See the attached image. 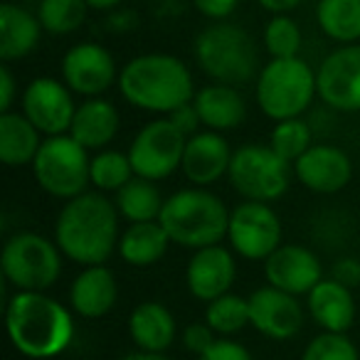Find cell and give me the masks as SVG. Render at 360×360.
<instances>
[{
  "instance_id": "37",
  "label": "cell",
  "mask_w": 360,
  "mask_h": 360,
  "mask_svg": "<svg viewBox=\"0 0 360 360\" xmlns=\"http://www.w3.org/2000/svg\"><path fill=\"white\" fill-rule=\"evenodd\" d=\"M215 340L217 333L210 328V323H191L183 330V345L195 355H202Z\"/></svg>"
},
{
  "instance_id": "25",
  "label": "cell",
  "mask_w": 360,
  "mask_h": 360,
  "mask_svg": "<svg viewBox=\"0 0 360 360\" xmlns=\"http://www.w3.org/2000/svg\"><path fill=\"white\" fill-rule=\"evenodd\" d=\"M42 134L22 111L0 114V160L11 168L32 165L42 146Z\"/></svg>"
},
{
  "instance_id": "44",
  "label": "cell",
  "mask_w": 360,
  "mask_h": 360,
  "mask_svg": "<svg viewBox=\"0 0 360 360\" xmlns=\"http://www.w3.org/2000/svg\"><path fill=\"white\" fill-rule=\"evenodd\" d=\"M119 360H168L163 353H148V350H139L136 348L134 353H126V355H121Z\"/></svg>"
},
{
  "instance_id": "39",
  "label": "cell",
  "mask_w": 360,
  "mask_h": 360,
  "mask_svg": "<svg viewBox=\"0 0 360 360\" xmlns=\"http://www.w3.org/2000/svg\"><path fill=\"white\" fill-rule=\"evenodd\" d=\"M193 6H195L198 13L205 15L207 20L220 22V20H227V18L237 11L240 0H193Z\"/></svg>"
},
{
  "instance_id": "17",
  "label": "cell",
  "mask_w": 360,
  "mask_h": 360,
  "mask_svg": "<svg viewBox=\"0 0 360 360\" xmlns=\"http://www.w3.org/2000/svg\"><path fill=\"white\" fill-rule=\"evenodd\" d=\"M294 175L301 186L319 195L340 193L353 178V163L338 146L314 143L294 163Z\"/></svg>"
},
{
  "instance_id": "14",
  "label": "cell",
  "mask_w": 360,
  "mask_h": 360,
  "mask_svg": "<svg viewBox=\"0 0 360 360\" xmlns=\"http://www.w3.org/2000/svg\"><path fill=\"white\" fill-rule=\"evenodd\" d=\"M250 326L271 340H289L301 330L306 319L299 296L266 284L250 296Z\"/></svg>"
},
{
  "instance_id": "7",
  "label": "cell",
  "mask_w": 360,
  "mask_h": 360,
  "mask_svg": "<svg viewBox=\"0 0 360 360\" xmlns=\"http://www.w3.org/2000/svg\"><path fill=\"white\" fill-rule=\"evenodd\" d=\"M89 163V150L79 141L72 139L70 134H60L45 136L30 168L37 186L47 195L67 202L86 193V188L91 186Z\"/></svg>"
},
{
  "instance_id": "2",
  "label": "cell",
  "mask_w": 360,
  "mask_h": 360,
  "mask_svg": "<svg viewBox=\"0 0 360 360\" xmlns=\"http://www.w3.org/2000/svg\"><path fill=\"white\" fill-rule=\"evenodd\" d=\"M6 328L13 348L32 360L57 358L75 338L70 309L45 291H15L6 304Z\"/></svg>"
},
{
  "instance_id": "22",
  "label": "cell",
  "mask_w": 360,
  "mask_h": 360,
  "mask_svg": "<svg viewBox=\"0 0 360 360\" xmlns=\"http://www.w3.org/2000/svg\"><path fill=\"white\" fill-rule=\"evenodd\" d=\"M121 126V116L111 101L101 96H89L75 111L70 126V136L79 141L86 150H101L116 139Z\"/></svg>"
},
{
  "instance_id": "38",
  "label": "cell",
  "mask_w": 360,
  "mask_h": 360,
  "mask_svg": "<svg viewBox=\"0 0 360 360\" xmlns=\"http://www.w3.org/2000/svg\"><path fill=\"white\" fill-rule=\"evenodd\" d=\"M168 119H170V124L173 126H178L183 134L191 139V136H195L198 131H200V126H202V121H200V114H198V109H195V104H183V106H178L175 111H170L168 114Z\"/></svg>"
},
{
  "instance_id": "45",
  "label": "cell",
  "mask_w": 360,
  "mask_h": 360,
  "mask_svg": "<svg viewBox=\"0 0 360 360\" xmlns=\"http://www.w3.org/2000/svg\"><path fill=\"white\" fill-rule=\"evenodd\" d=\"M121 3H124V0H86V6L94 8V11H114Z\"/></svg>"
},
{
  "instance_id": "20",
  "label": "cell",
  "mask_w": 360,
  "mask_h": 360,
  "mask_svg": "<svg viewBox=\"0 0 360 360\" xmlns=\"http://www.w3.org/2000/svg\"><path fill=\"white\" fill-rule=\"evenodd\" d=\"M119 284L109 266L91 264L75 276L70 286V309L82 319H101L116 306Z\"/></svg>"
},
{
  "instance_id": "3",
  "label": "cell",
  "mask_w": 360,
  "mask_h": 360,
  "mask_svg": "<svg viewBox=\"0 0 360 360\" xmlns=\"http://www.w3.org/2000/svg\"><path fill=\"white\" fill-rule=\"evenodd\" d=\"M119 91L136 109L168 116L195 99V82L183 60L165 52H148L121 67Z\"/></svg>"
},
{
  "instance_id": "9",
  "label": "cell",
  "mask_w": 360,
  "mask_h": 360,
  "mask_svg": "<svg viewBox=\"0 0 360 360\" xmlns=\"http://www.w3.org/2000/svg\"><path fill=\"white\" fill-rule=\"evenodd\" d=\"M294 165L269 143H245L232 153L227 180L242 200L274 202L289 191Z\"/></svg>"
},
{
  "instance_id": "40",
  "label": "cell",
  "mask_w": 360,
  "mask_h": 360,
  "mask_svg": "<svg viewBox=\"0 0 360 360\" xmlns=\"http://www.w3.org/2000/svg\"><path fill=\"white\" fill-rule=\"evenodd\" d=\"M330 276L348 289H355V286H360V262L355 257H340V259H335Z\"/></svg>"
},
{
  "instance_id": "43",
  "label": "cell",
  "mask_w": 360,
  "mask_h": 360,
  "mask_svg": "<svg viewBox=\"0 0 360 360\" xmlns=\"http://www.w3.org/2000/svg\"><path fill=\"white\" fill-rule=\"evenodd\" d=\"M136 25V15L131 11H121V13H111L109 15V27L111 30H119V32H126Z\"/></svg>"
},
{
  "instance_id": "21",
  "label": "cell",
  "mask_w": 360,
  "mask_h": 360,
  "mask_svg": "<svg viewBox=\"0 0 360 360\" xmlns=\"http://www.w3.org/2000/svg\"><path fill=\"white\" fill-rule=\"evenodd\" d=\"M306 311L311 319L328 333H348L355 323V296L353 289L335 281L333 276L321 279L306 294Z\"/></svg>"
},
{
  "instance_id": "1",
  "label": "cell",
  "mask_w": 360,
  "mask_h": 360,
  "mask_svg": "<svg viewBox=\"0 0 360 360\" xmlns=\"http://www.w3.org/2000/svg\"><path fill=\"white\" fill-rule=\"evenodd\" d=\"M119 207L104 193H82L62 205L55 222V242L77 264H104L119 250Z\"/></svg>"
},
{
  "instance_id": "29",
  "label": "cell",
  "mask_w": 360,
  "mask_h": 360,
  "mask_svg": "<svg viewBox=\"0 0 360 360\" xmlns=\"http://www.w3.org/2000/svg\"><path fill=\"white\" fill-rule=\"evenodd\" d=\"M316 20L326 37L353 45L360 40V0H319Z\"/></svg>"
},
{
  "instance_id": "31",
  "label": "cell",
  "mask_w": 360,
  "mask_h": 360,
  "mask_svg": "<svg viewBox=\"0 0 360 360\" xmlns=\"http://www.w3.org/2000/svg\"><path fill=\"white\" fill-rule=\"evenodd\" d=\"M205 323H210V328L220 338H230V335L240 333L242 328L250 326V299L227 291L220 299L207 304Z\"/></svg>"
},
{
  "instance_id": "16",
  "label": "cell",
  "mask_w": 360,
  "mask_h": 360,
  "mask_svg": "<svg viewBox=\"0 0 360 360\" xmlns=\"http://www.w3.org/2000/svg\"><path fill=\"white\" fill-rule=\"evenodd\" d=\"M266 284L294 296H306L321 279L323 266L314 250L304 245H279L264 259Z\"/></svg>"
},
{
  "instance_id": "36",
  "label": "cell",
  "mask_w": 360,
  "mask_h": 360,
  "mask_svg": "<svg viewBox=\"0 0 360 360\" xmlns=\"http://www.w3.org/2000/svg\"><path fill=\"white\" fill-rule=\"evenodd\" d=\"M198 360H255L252 353L242 343L232 338H217L210 348L202 355H198Z\"/></svg>"
},
{
  "instance_id": "11",
  "label": "cell",
  "mask_w": 360,
  "mask_h": 360,
  "mask_svg": "<svg viewBox=\"0 0 360 360\" xmlns=\"http://www.w3.org/2000/svg\"><path fill=\"white\" fill-rule=\"evenodd\" d=\"M227 242L242 259L264 262L281 245V220L269 202L242 200L230 210Z\"/></svg>"
},
{
  "instance_id": "32",
  "label": "cell",
  "mask_w": 360,
  "mask_h": 360,
  "mask_svg": "<svg viewBox=\"0 0 360 360\" xmlns=\"http://www.w3.org/2000/svg\"><path fill=\"white\" fill-rule=\"evenodd\" d=\"M86 11V0H40L37 20L52 35H70L84 25Z\"/></svg>"
},
{
  "instance_id": "4",
  "label": "cell",
  "mask_w": 360,
  "mask_h": 360,
  "mask_svg": "<svg viewBox=\"0 0 360 360\" xmlns=\"http://www.w3.org/2000/svg\"><path fill=\"white\" fill-rule=\"evenodd\" d=\"M158 222L165 227L173 245L195 252L225 240L230 210L222 198L205 188H183L165 198Z\"/></svg>"
},
{
  "instance_id": "34",
  "label": "cell",
  "mask_w": 360,
  "mask_h": 360,
  "mask_svg": "<svg viewBox=\"0 0 360 360\" xmlns=\"http://www.w3.org/2000/svg\"><path fill=\"white\" fill-rule=\"evenodd\" d=\"M264 47L271 55V60L299 57L301 27L289 15H274L264 27Z\"/></svg>"
},
{
  "instance_id": "13",
  "label": "cell",
  "mask_w": 360,
  "mask_h": 360,
  "mask_svg": "<svg viewBox=\"0 0 360 360\" xmlns=\"http://www.w3.org/2000/svg\"><path fill=\"white\" fill-rule=\"evenodd\" d=\"M75 91L55 77H37L22 91V114L40 129L42 136L70 134L75 119Z\"/></svg>"
},
{
  "instance_id": "35",
  "label": "cell",
  "mask_w": 360,
  "mask_h": 360,
  "mask_svg": "<svg viewBox=\"0 0 360 360\" xmlns=\"http://www.w3.org/2000/svg\"><path fill=\"white\" fill-rule=\"evenodd\" d=\"M301 360H360L355 343L345 333H319L309 340Z\"/></svg>"
},
{
  "instance_id": "30",
  "label": "cell",
  "mask_w": 360,
  "mask_h": 360,
  "mask_svg": "<svg viewBox=\"0 0 360 360\" xmlns=\"http://www.w3.org/2000/svg\"><path fill=\"white\" fill-rule=\"evenodd\" d=\"M134 175L136 173L129 153H121V150L114 148H101L96 155H91L89 180L91 188H96L99 193H119Z\"/></svg>"
},
{
  "instance_id": "23",
  "label": "cell",
  "mask_w": 360,
  "mask_h": 360,
  "mask_svg": "<svg viewBox=\"0 0 360 360\" xmlns=\"http://www.w3.org/2000/svg\"><path fill=\"white\" fill-rule=\"evenodd\" d=\"M195 104L198 114H200V121L205 129L210 131H232L247 119V104L245 96L237 91V86L232 84H207L202 89L195 91Z\"/></svg>"
},
{
  "instance_id": "5",
  "label": "cell",
  "mask_w": 360,
  "mask_h": 360,
  "mask_svg": "<svg viewBox=\"0 0 360 360\" xmlns=\"http://www.w3.org/2000/svg\"><path fill=\"white\" fill-rule=\"evenodd\" d=\"M193 52L198 67L220 84L240 86L257 75V45L250 32L235 22L220 20L207 25L195 37Z\"/></svg>"
},
{
  "instance_id": "10",
  "label": "cell",
  "mask_w": 360,
  "mask_h": 360,
  "mask_svg": "<svg viewBox=\"0 0 360 360\" xmlns=\"http://www.w3.org/2000/svg\"><path fill=\"white\" fill-rule=\"evenodd\" d=\"M188 136L170 124L168 116L148 121L129 146V158L134 173L148 180H165L183 165Z\"/></svg>"
},
{
  "instance_id": "27",
  "label": "cell",
  "mask_w": 360,
  "mask_h": 360,
  "mask_svg": "<svg viewBox=\"0 0 360 360\" xmlns=\"http://www.w3.org/2000/svg\"><path fill=\"white\" fill-rule=\"evenodd\" d=\"M170 245H173V240L158 220L131 222L121 232L119 257L131 266H150L158 259H163Z\"/></svg>"
},
{
  "instance_id": "8",
  "label": "cell",
  "mask_w": 360,
  "mask_h": 360,
  "mask_svg": "<svg viewBox=\"0 0 360 360\" xmlns=\"http://www.w3.org/2000/svg\"><path fill=\"white\" fill-rule=\"evenodd\" d=\"M62 257L57 242L37 232H18L3 245L0 269L18 291H47L60 279Z\"/></svg>"
},
{
  "instance_id": "33",
  "label": "cell",
  "mask_w": 360,
  "mask_h": 360,
  "mask_svg": "<svg viewBox=\"0 0 360 360\" xmlns=\"http://www.w3.org/2000/svg\"><path fill=\"white\" fill-rule=\"evenodd\" d=\"M274 129L269 134V146L281 155L284 160H289L291 165L314 146V129L306 119L296 116V119H284L274 121Z\"/></svg>"
},
{
  "instance_id": "18",
  "label": "cell",
  "mask_w": 360,
  "mask_h": 360,
  "mask_svg": "<svg viewBox=\"0 0 360 360\" xmlns=\"http://www.w3.org/2000/svg\"><path fill=\"white\" fill-rule=\"evenodd\" d=\"M237 279V262L232 250L222 245H210L195 250L188 262L186 269V284L188 291L195 296L198 301H210L220 299L222 294L232 289Z\"/></svg>"
},
{
  "instance_id": "19",
  "label": "cell",
  "mask_w": 360,
  "mask_h": 360,
  "mask_svg": "<svg viewBox=\"0 0 360 360\" xmlns=\"http://www.w3.org/2000/svg\"><path fill=\"white\" fill-rule=\"evenodd\" d=\"M232 153L235 150L230 148V143L220 131H198L195 136L188 139L180 170L193 186H212L227 175Z\"/></svg>"
},
{
  "instance_id": "15",
  "label": "cell",
  "mask_w": 360,
  "mask_h": 360,
  "mask_svg": "<svg viewBox=\"0 0 360 360\" xmlns=\"http://www.w3.org/2000/svg\"><path fill=\"white\" fill-rule=\"evenodd\" d=\"M116 79L114 55L99 42H79L62 57V82L84 99L101 96Z\"/></svg>"
},
{
  "instance_id": "42",
  "label": "cell",
  "mask_w": 360,
  "mask_h": 360,
  "mask_svg": "<svg viewBox=\"0 0 360 360\" xmlns=\"http://www.w3.org/2000/svg\"><path fill=\"white\" fill-rule=\"evenodd\" d=\"M264 11L274 13V15H286V13H291L296 6H301V0H257Z\"/></svg>"
},
{
  "instance_id": "6",
  "label": "cell",
  "mask_w": 360,
  "mask_h": 360,
  "mask_svg": "<svg viewBox=\"0 0 360 360\" xmlns=\"http://www.w3.org/2000/svg\"><path fill=\"white\" fill-rule=\"evenodd\" d=\"M319 96L316 72L301 57L269 60L257 77V104L271 121L301 116Z\"/></svg>"
},
{
  "instance_id": "24",
  "label": "cell",
  "mask_w": 360,
  "mask_h": 360,
  "mask_svg": "<svg viewBox=\"0 0 360 360\" xmlns=\"http://www.w3.org/2000/svg\"><path fill=\"white\" fill-rule=\"evenodd\" d=\"M129 335L139 350L165 353L175 340V319L168 306L143 301L129 316Z\"/></svg>"
},
{
  "instance_id": "26",
  "label": "cell",
  "mask_w": 360,
  "mask_h": 360,
  "mask_svg": "<svg viewBox=\"0 0 360 360\" xmlns=\"http://www.w3.org/2000/svg\"><path fill=\"white\" fill-rule=\"evenodd\" d=\"M40 32L37 15L13 3L0 6V60L15 62L27 57L40 42Z\"/></svg>"
},
{
  "instance_id": "41",
  "label": "cell",
  "mask_w": 360,
  "mask_h": 360,
  "mask_svg": "<svg viewBox=\"0 0 360 360\" xmlns=\"http://www.w3.org/2000/svg\"><path fill=\"white\" fill-rule=\"evenodd\" d=\"M13 101H15V77L6 62L0 67V114L13 111Z\"/></svg>"
},
{
  "instance_id": "28",
  "label": "cell",
  "mask_w": 360,
  "mask_h": 360,
  "mask_svg": "<svg viewBox=\"0 0 360 360\" xmlns=\"http://www.w3.org/2000/svg\"><path fill=\"white\" fill-rule=\"evenodd\" d=\"M114 202H116V207H119V215L124 217V220L150 222V220H158L160 217L165 198L160 195L155 180L134 175V178L116 193Z\"/></svg>"
},
{
  "instance_id": "12",
  "label": "cell",
  "mask_w": 360,
  "mask_h": 360,
  "mask_svg": "<svg viewBox=\"0 0 360 360\" xmlns=\"http://www.w3.org/2000/svg\"><path fill=\"white\" fill-rule=\"evenodd\" d=\"M319 99L340 114L360 111V45H340L316 70Z\"/></svg>"
}]
</instances>
